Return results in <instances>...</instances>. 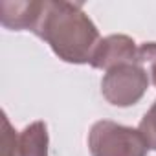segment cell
Listing matches in <instances>:
<instances>
[{
  "label": "cell",
  "instance_id": "6da1fadb",
  "mask_svg": "<svg viewBox=\"0 0 156 156\" xmlns=\"http://www.w3.org/2000/svg\"><path fill=\"white\" fill-rule=\"evenodd\" d=\"M53 53L70 64H87L99 44V30L85 13L83 4L64 0H42L33 31Z\"/></svg>",
  "mask_w": 156,
  "mask_h": 156
},
{
  "label": "cell",
  "instance_id": "7a4b0ae2",
  "mask_svg": "<svg viewBox=\"0 0 156 156\" xmlns=\"http://www.w3.org/2000/svg\"><path fill=\"white\" fill-rule=\"evenodd\" d=\"M92 156H147L149 145L141 132L110 119L96 121L88 132Z\"/></svg>",
  "mask_w": 156,
  "mask_h": 156
},
{
  "label": "cell",
  "instance_id": "3957f363",
  "mask_svg": "<svg viewBox=\"0 0 156 156\" xmlns=\"http://www.w3.org/2000/svg\"><path fill=\"white\" fill-rule=\"evenodd\" d=\"M149 73L143 62H127L107 70L101 79V94L114 107L136 105L149 88Z\"/></svg>",
  "mask_w": 156,
  "mask_h": 156
},
{
  "label": "cell",
  "instance_id": "277c9868",
  "mask_svg": "<svg viewBox=\"0 0 156 156\" xmlns=\"http://www.w3.org/2000/svg\"><path fill=\"white\" fill-rule=\"evenodd\" d=\"M127 62H141L140 46L129 35H108L101 39L90 59L92 68L105 72Z\"/></svg>",
  "mask_w": 156,
  "mask_h": 156
},
{
  "label": "cell",
  "instance_id": "5b68a950",
  "mask_svg": "<svg viewBox=\"0 0 156 156\" xmlns=\"http://www.w3.org/2000/svg\"><path fill=\"white\" fill-rule=\"evenodd\" d=\"M42 8V0H24V2H9L4 0L0 4V22L4 28L13 31H33Z\"/></svg>",
  "mask_w": 156,
  "mask_h": 156
},
{
  "label": "cell",
  "instance_id": "8992f818",
  "mask_svg": "<svg viewBox=\"0 0 156 156\" xmlns=\"http://www.w3.org/2000/svg\"><path fill=\"white\" fill-rule=\"evenodd\" d=\"M48 127L44 121H33L19 134L20 156H48Z\"/></svg>",
  "mask_w": 156,
  "mask_h": 156
},
{
  "label": "cell",
  "instance_id": "52a82bcc",
  "mask_svg": "<svg viewBox=\"0 0 156 156\" xmlns=\"http://www.w3.org/2000/svg\"><path fill=\"white\" fill-rule=\"evenodd\" d=\"M138 130L141 132V136L145 138L149 149L156 151V101L152 103V107L145 112V116L141 118Z\"/></svg>",
  "mask_w": 156,
  "mask_h": 156
},
{
  "label": "cell",
  "instance_id": "ba28073f",
  "mask_svg": "<svg viewBox=\"0 0 156 156\" xmlns=\"http://www.w3.org/2000/svg\"><path fill=\"white\" fill-rule=\"evenodd\" d=\"M2 156H20L19 149V134L11 127L8 116L4 114V134H2Z\"/></svg>",
  "mask_w": 156,
  "mask_h": 156
},
{
  "label": "cell",
  "instance_id": "9c48e42d",
  "mask_svg": "<svg viewBox=\"0 0 156 156\" xmlns=\"http://www.w3.org/2000/svg\"><path fill=\"white\" fill-rule=\"evenodd\" d=\"M140 57H141V62L149 64V75L156 87V42L140 44Z\"/></svg>",
  "mask_w": 156,
  "mask_h": 156
}]
</instances>
